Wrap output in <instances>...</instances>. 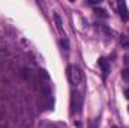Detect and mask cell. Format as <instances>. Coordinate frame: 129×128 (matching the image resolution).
<instances>
[{
  "instance_id": "cell-1",
  "label": "cell",
  "mask_w": 129,
  "mask_h": 128,
  "mask_svg": "<svg viewBox=\"0 0 129 128\" xmlns=\"http://www.w3.org/2000/svg\"><path fill=\"white\" fill-rule=\"evenodd\" d=\"M68 78H69V81L74 86L81 84V81H83V72H81V69L77 65H69L68 66Z\"/></svg>"
},
{
  "instance_id": "cell-2",
  "label": "cell",
  "mask_w": 129,
  "mask_h": 128,
  "mask_svg": "<svg viewBox=\"0 0 129 128\" xmlns=\"http://www.w3.org/2000/svg\"><path fill=\"white\" fill-rule=\"evenodd\" d=\"M117 8H119V14H120V17H122V20H123V21H128L129 20V11H128L126 3H125V2H119V3H117Z\"/></svg>"
},
{
  "instance_id": "cell-3",
  "label": "cell",
  "mask_w": 129,
  "mask_h": 128,
  "mask_svg": "<svg viewBox=\"0 0 129 128\" xmlns=\"http://www.w3.org/2000/svg\"><path fill=\"white\" fill-rule=\"evenodd\" d=\"M98 65H99V68L102 69L104 75L107 77V75H108V72H110V62H108L105 57H99V60H98Z\"/></svg>"
},
{
  "instance_id": "cell-4",
  "label": "cell",
  "mask_w": 129,
  "mask_h": 128,
  "mask_svg": "<svg viewBox=\"0 0 129 128\" xmlns=\"http://www.w3.org/2000/svg\"><path fill=\"white\" fill-rule=\"evenodd\" d=\"M54 21H56V27H57L59 33H60V35H64L63 21H62V18H60V15H59V14H54Z\"/></svg>"
},
{
  "instance_id": "cell-5",
  "label": "cell",
  "mask_w": 129,
  "mask_h": 128,
  "mask_svg": "<svg viewBox=\"0 0 129 128\" xmlns=\"http://www.w3.org/2000/svg\"><path fill=\"white\" fill-rule=\"evenodd\" d=\"M60 45L63 47V50H66V51L69 50V42H68V39H66V38H63V39L60 41Z\"/></svg>"
},
{
  "instance_id": "cell-6",
  "label": "cell",
  "mask_w": 129,
  "mask_h": 128,
  "mask_svg": "<svg viewBox=\"0 0 129 128\" xmlns=\"http://www.w3.org/2000/svg\"><path fill=\"white\" fill-rule=\"evenodd\" d=\"M122 77H123L126 81H129V68H126V69L122 71Z\"/></svg>"
},
{
  "instance_id": "cell-7",
  "label": "cell",
  "mask_w": 129,
  "mask_h": 128,
  "mask_svg": "<svg viewBox=\"0 0 129 128\" xmlns=\"http://www.w3.org/2000/svg\"><path fill=\"white\" fill-rule=\"evenodd\" d=\"M96 15H99V17L102 15L104 18H107V17H108V14H107V12H105L104 9H98V11H96Z\"/></svg>"
},
{
  "instance_id": "cell-8",
  "label": "cell",
  "mask_w": 129,
  "mask_h": 128,
  "mask_svg": "<svg viewBox=\"0 0 129 128\" xmlns=\"http://www.w3.org/2000/svg\"><path fill=\"white\" fill-rule=\"evenodd\" d=\"M122 42H123V44H125V45L129 48V41H128V38H125V36H123V38H122Z\"/></svg>"
},
{
  "instance_id": "cell-9",
  "label": "cell",
  "mask_w": 129,
  "mask_h": 128,
  "mask_svg": "<svg viewBox=\"0 0 129 128\" xmlns=\"http://www.w3.org/2000/svg\"><path fill=\"white\" fill-rule=\"evenodd\" d=\"M98 3H99L98 0H90V2H89V5H98Z\"/></svg>"
},
{
  "instance_id": "cell-10",
  "label": "cell",
  "mask_w": 129,
  "mask_h": 128,
  "mask_svg": "<svg viewBox=\"0 0 129 128\" xmlns=\"http://www.w3.org/2000/svg\"><path fill=\"white\" fill-rule=\"evenodd\" d=\"M125 96H126V98L129 99V88L126 89V91H125Z\"/></svg>"
},
{
  "instance_id": "cell-11",
  "label": "cell",
  "mask_w": 129,
  "mask_h": 128,
  "mask_svg": "<svg viewBox=\"0 0 129 128\" xmlns=\"http://www.w3.org/2000/svg\"><path fill=\"white\" fill-rule=\"evenodd\" d=\"M126 65H129V57H126Z\"/></svg>"
},
{
  "instance_id": "cell-12",
  "label": "cell",
  "mask_w": 129,
  "mask_h": 128,
  "mask_svg": "<svg viewBox=\"0 0 129 128\" xmlns=\"http://www.w3.org/2000/svg\"><path fill=\"white\" fill-rule=\"evenodd\" d=\"M113 128H119V127H113Z\"/></svg>"
},
{
  "instance_id": "cell-13",
  "label": "cell",
  "mask_w": 129,
  "mask_h": 128,
  "mask_svg": "<svg viewBox=\"0 0 129 128\" xmlns=\"http://www.w3.org/2000/svg\"><path fill=\"white\" fill-rule=\"evenodd\" d=\"M128 112H129V107H128Z\"/></svg>"
}]
</instances>
